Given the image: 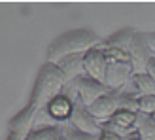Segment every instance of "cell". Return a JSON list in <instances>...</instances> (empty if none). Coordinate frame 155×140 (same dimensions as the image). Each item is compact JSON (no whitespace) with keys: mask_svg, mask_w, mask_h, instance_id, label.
Segmentation results:
<instances>
[{"mask_svg":"<svg viewBox=\"0 0 155 140\" xmlns=\"http://www.w3.org/2000/svg\"><path fill=\"white\" fill-rule=\"evenodd\" d=\"M48 114L51 115V119L59 123V125H64V123H70L72 112H74V102L64 95H59L53 100H49V104L45 106Z\"/></svg>","mask_w":155,"mask_h":140,"instance_id":"9c48e42d","label":"cell"},{"mask_svg":"<svg viewBox=\"0 0 155 140\" xmlns=\"http://www.w3.org/2000/svg\"><path fill=\"white\" fill-rule=\"evenodd\" d=\"M119 93H121V89H117V91H108L102 98H98L97 102L89 108V112L93 114V118H95L97 121H100L102 125L110 121L114 115H115V112H117Z\"/></svg>","mask_w":155,"mask_h":140,"instance_id":"8992f818","label":"cell"},{"mask_svg":"<svg viewBox=\"0 0 155 140\" xmlns=\"http://www.w3.org/2000/svg\"><path fill=\"white\" fill-rule=\"evenodd\" d=\"M34 114H36V108L28 102L17 115L12 118V121H10V133L28 138V135L32 133V125H34Z\"/></svg>","mask_w":155,"mask_h":140,"instance_id":"30bf717a","label":"cell"},{"mask_svg":"<svg viewBox=\"0 0 155 140\" xmlns=\"http://www.w3.org/2000/svg\"><path fill=\"white\" fill-rule=\"evenodd\" d=\"M97 49L102 51V55L106 57L108 65H130V59H129V53L123 51V49H117V48H112V45H106L102 40L97 45Z\"/></svg>","mask_w":155,"mask_h":140,"instance_id":"4fadbf2b","label":"cell"},{"mask_svg":"<svg viewBox=\"0 0 155 140\" xmlns=\"http://www.w3.org/2000/svg\"><path fill=\"white\" fill-rule=\"evenodd\" d=\"M70 125L76 127L78 131H81V133L93 135V136H100V133L104 131V125L93 118L89 108H85L80 100L74 102V112H72V118H70Z\"/></svg>","mask_w":155,"mask_h":140,"instance_id":"277c9868","label":"cell"},{"mask_svg":"<svg viewBox=\"0 0 155 140\" xmlns=\"http://www.w3.org/2000/svg\"><path fill=\"white\" fill-rule=\"evenodd\" d=\"M117 110L140 114V95H136V93H125L121 89L119 98H117Z\"/></svg>","mask_w":155,"mask_h":140,"instance_id":"5bb4252c","label":"cell"},{"mask_svg":"<svg viewBox=\"0 0 155 140\" xmlns=\"http://www.w3.org/2000/svg\"><path fill=\"white\" fill-rule=\"evenodd\" d=\"M150 118H151V119H153V121H155V114H151V115H150Z\"/></svg>","mask_w":155,"mask_h":140,"instance_id":"cb8c5ba5","label":"cell"},{"mask_svg":"<svg viewBox=\"0 0 155 140\" xmlns=\"http://www.w3.org/2000/svg\"><path fill=\"white\" fill-rule=\"evenodd\" d=\"M146 74H148V76L151 78V80L155 82V57L150 61V66H148V72H146Z\"/></svg>","mask_w":155,"mask_h":140,"instance_id":"7402d4cb","label":"cell"},{"mask_svg":"<svg viewBox=\"0 0 155 140\" xmlns=\"http://www.w3.org/2000/svg\"><path fill=\"white\" fill-rule=\"evenodd\" d=\"M27 140H61L59 127H48V129H34L28 135Z\"/></svg>","mask_w":155,"mask_h":140,"instance_id":"ac0fdd59","label":"cell"},{"mask_svg":"<svg viewBox=\"0 0 155 140\" xmlns=\"http://www.w3.org/2000/svg\"><path fill=\"white\" fill-rule=\"evenodd\" d=\"M136 30L133 27H127V28H121L117 30V32H114L110 34L108 38H104V44L106 45H112V48H117V49H123V51H130V45H133L134 42V38H136Z\"/></svg>","mask_w":155,"mask_h":140,"instance_id":"7c38bea8","label":"cell"},{"mask_svg":"<svg viewBox=\"0 0 155 140\" xmlns=\"http://www.w3.org/2000/svg\"><path fill=\"white\" fill-rule=\"evenodd\" d=\"M97 140H123V138H121V136H117L115 133H112V131H106V129H104Z\"/></svg>","mask_w":155,"mask_h":140,"instance_id":"ffe728a7","label":"cell"},{"mask_svg":"<svg viewBox=\"0 0 155 140\" xmlns=\"http://www.w3.org/2000/svg\"><path fill=\"white\" fill-rule=\"evenodd\" d=\"M57 66L61 68V72L66 76L68 82L80 80V78H85V65H83V55H70L63 59L61 63H57Z\"/></svg>","mask_w":155,"mask_h":140,"instance_id":"8fae6325","label":"cell"},{"mask_svg":"<svg viewBox=\"0 0 155 140\" xmlns=\"http://www.w3.org/2000/svg\"><path fill=\"white\" fill-rule=\"evenodd\" d=\"M66 83H68L66 76L61 72V68L57 65H49V63L42 65L40 72L36 76L34 87H32L30 104H32L36 110H42V108H45L49 104V100H53L59 95H63Z\"/></svg>","mask_w":155,"mask_h":140,"instance_id":"7a4b0ae2","label":"cell"},{"mask_svg":"<svg viewBox=\"0 0 155 140\" xmlns=\"http://www.w3.org/2000/svg\"><path fill=\"white\" fill-rule=\"evenodd\" d=\"M133 82H134L136 91L140 93V97H144V95H155V82L151 80L148 74L133 76Z\"/></svg>","mask_w":155,"mask_h":140,"instance_id":"e0dca14e","label":"cell"},{"mask_svg":"<svg viewBox=\"0 0 155 140\" xmlns=\"http://www.w3.org/2000/svg\"><path fill=\"white\" fill-rule=\"evenodd\" d=\"M74 82H76V89H78V100H80L85 108H91L98 98H102L106 93L110 91L104 83L95 82L87 76L80 78V80H74Z\"/></svg>","mask_w":155,"mask_h":140,"instance_id":"5b68a950","label":"cell"},{"mask_svg":"<svg viewBox=\"0 0 155 140\" xmlns=\"http://www.w3.org/2000/svg\"><path fill=\"white\" fill-rule=\"evenodd\" d=\"M129 59H130V68H133L134 76H140V74L148 72V66H150V61L153 59V53L150 49V45L146 44V38H144L142 32L136 34L133 45H130Z\"/></svg>","mask_w":155,"mask_h":140,"instance_id":"3957f363","label":"cell"},{"mask_svg":"<svg viewBox=\"0 0 155 140\" xmlns=\"http://www.w3.org/2000/svg\"><path fill=\"white\" fill-rule=\"evenodd\" d=\"M133 68L130 65H108V70H106V80H104V85L110 91H117V89H123L125 85L133 80Z\"/></svg>","mask_w":155,"mask_h":140,"instance_id":"ba28073f","label":"cell"},{"mask_svg":"<svg viewBox=\"0 0 155 140\" xmlns=\"http://www.w3.org/2000/svg\"><path fill=\"white\" fill-rule=\"evenodd\" d=\"M136 133L140 135V138H142V140H155V121L150 118V115L138 114Z\"/></svg>","mask_w":155,"mask_h":140,"instance_id":"9a60e30c","label":"cell"},{"mask_svg":"<svg viewBox=\"0 0 155 140\" xmlns=\"http://www.w3.org/2000/svg\"><path fill=\"white\" fill-rule=\"evenodd\" d=\"M83 65H85V74L87 78L95 82H100L104 83L106 80V70H108V61L106 57L102 55V51L100 49H91L83 55Z\"/></svg>","mask_w":155,"mask_h":140,"instance_id":"52a82bcc","label":"cell"},{"mask_svg":"<svg viewBox=\"0 0 155 140\" xmlns=\"http://www.w3.org/2000/svg\"><path fill=\"white\" fill-rule=\"evenodd\" d=\"M144 38H146V44L150 45V49H151L153 57H155V32H148V34H144Z\"/></svg>","mask_w":155,"mask_h":140,"instance_id":"44dd1931","label":"cell"},{"mask_svg":"<svg viewBox=\"0 0 155 140\" xmlns=\"http://www.w3.org/2000/svg\"><path fill=\"white\" fill-rule=\"evenodd\" d=\"M125 140H142V138H140V135H138V133H136V131H134V133H133V135H130V136H127Z\"/></svg>","mask_w":155,"mask_h":140,"instance_id":"603a6c76","label":"cell"},{"mask_svg":"<svg viewBox=\"0 0 155 140\" xmlns=\"http://www.w3.org/2000/svg\"><path fill=\"white\" fill-rule=\"evenodd\" d=\"M59 131H61V140H97L98 138V136L81 133V131H78L76 127H72L70 123L59 125Z\"/></svg>","mask_w":155,"mask_h":140,"instance_id":"2e32d148","label":"cell"},{"mask_svg":"<svg viewBox=\"0 0 155 140\" xmlns=\"http://www.w3.org/2000/svg\"><path fill=\"white\" fill-rule=\"evenodd\" d=\"M140 114H144V115L155 114V95L140 97Z\"/></svg>","mask_w":155,"mask_h":140,"instance_id":"d6986e66","label":"cell"},{"mask_svg":"<svg viewBox=\"0 0 155 140\" xmlns=\"http://www.w3.org/2000/svg\"><path fill=\"white\" fill-rule=\"evenodd\" d=\"M100 44L98 34H95V30L91 28H74L68 32L57 36L49 45L48 53H45V63L57 65L63 59L70 55H85L87 51L95 49Z\"/></svg>","mask_w":155,"mask_h":140,"instance_id":"6da1fadb","label":"cell"}]
</instances>
